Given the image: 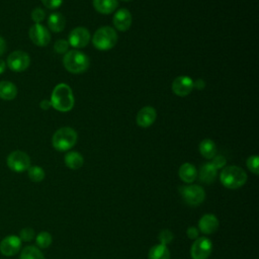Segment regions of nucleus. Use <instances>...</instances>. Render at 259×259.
Returning <instances> with one entry per match:
<instances>
[{
    "label": "nucleus",
    "mask_w": 259,
    "mask_h": 259,
    "mask_svg": "<svg viewBox=\"0 0 259 259\" xmlns=\"http://www.w3.org/2000/svg\"><path fill=\"white\" fill-rule=\"evenodd\" d=\"M35 242H36L37 247H39L41 249H46V248L51 246V244L53 242V238H52V236L49 232L44 231V232H40L36 235Z\"/></svg>",
    "instance_id": "27"
},
{
    "label": "nucleus",
    "mask_w": 259,
    "mask_h": 259,
    "mask_svg": "<svg viewBox=\"0 0 259 259\" xmlns=\"http://www.w3.org/2000/svg\"><path fill=\"white\" fill-rule=\"evenodd\" d=\"M179 190L184 201L190 205H198L205 198L204 189L199 185H184L181 186Z\"/></svg>",
    "instance_id": "7"
},
{
    "label": "nucleus",
    "mask_w": 259,
    "mask_h": 259,
    "mask_svg": "<svg viewBox=\"0 0 259 259\" xmlns=\"http://www.w3.org/2000/svg\"><path fill=\"white\" fill-rule=\"evenodd\" d=\"M112 22L116 29L125 31L132 25V14L126 8H120L114 13Z\"/></svg>",
    "instance_id": "14"
},
{
    "label": "nucleus",
    "mask_w": 259,
    "mask_h": 259,
    "mask_svg": "<svg viewBox=\"0 0 259 259\" xmlns=\"http://www.w3.org/2000/svg\"><path fill=\"white\" fill-rule=\"evenodd\" d=\"M34 238V231L31 228H23L19 232V239L21 242H30Z\"/></svg>",
    "instance_id": "30"
},
{
    "label": "nucleus",
    "mask_w": 259,
    "mask_h": 259,
    "mask_svg": "<svg viewBox=\"0 0 259 259\" xmlns=\"http://www.w3.org/2000/svg\"><path fill=\"white\" fill-rule=\"evenodd\" d=\"M186 235L189 239H192V240L197 239L199 236V230L195 227H189L186 230Z\"/></svg>",
    "instance_id": "35"
},
{
    "label": "nucleus",
    "mask_w": 259,
    "mask_h": 259,
    "mask_svg": "<svg viewBox=\"0 0 259 259\" xmlns=\"http://www.w3.org/2000/svg\"><path fill=\"white\" fill-rule=\"evenodd\" d=\"M41 2L49 9H57L62 5L63 0H41Z\"/></svg>",
    "instance_id": "34"
},
{
    "label": "nucleus",
    "mask_w": 259,
    "mask_h": 259,
    "mask_svg": "<svg viewBox=\"0 0 259 259\" xmlns=\"http://www.w3.org/2000/svg\"><path fill=\"white\" fill-rule=\"evenodd\" d=\"M46 17V12L44 9L37 7V8H34L32 11H31V19L35 22V23H40Z\"/></svg>",
    "instance_id": "32"
},
{
    "label": "nucleus",
    "mask_w": 259,
    "mask_h": 259,
    "mask_svg": "<svg viewBox=\"0 0 259 259\" xmlns=\"http://www.w3.org/2000/svg\"><path fill=\"white\" fill-rule=\"evenodd\" d=\"M149 259H170V251L166 245L158 244L153 246L148 254Z\"/></svg>",
    "instance_id": "24"
},
{
    "label": "nucleus",
    "mask_w": 259,
    "mask_h": 259,
    "mask_svg": "<svg viewBox=\"0 0 259 259\" xmlns=\"http://www.w3.org/2000/svg\"><path fill=\"white\" fill-rule=\"evenodd\" d=\"M173 239H174V235H173V233H172L171 231H169V230H163V231H161L160 234H159V236H158V240H159L160 244L166 245V246H167L168 244H170V243L173 241Z\"/></svg>",
    "instance_id": "29"
},
{
    "label": "nucleus",
    "mask_w": 259,
    "mask_h": 259,
    "mask_svg": "<svg viewBox=\"0 0 259 259\" xmlns=\"http://www.w3.org/2000/svg\"><path fill=\"white\" fill-rule=\"evenodd\" d=\"M220 180L225 187L237 189L246 183L247 173L239 166H227L222 170Z\"/></svg>",
    "instance_id": "2"
},
{
    "label": "nucleus",
    "mask_w": 259,
    "mask_h": 259,
    "mask_svg": "<svg viewBox=\"0 0 259 259\" xmlns=\"http://www.w3.org/2000/svg\"><path fill=\"white\" fill-rule=\"evenodd\" d=\"M117 41V33L110 26H102L98 28L92 36L93 46L100 51L112 49Z\"/></svg>",
    "instance_id": "5"
},
{
    "label": "nucleus",
    "mask_w": 259,
    "mask_h": 259,
    "mask_svg": "<svg viewBox=\"0 0 259 259\" xmlns=\"http://www.w3.org/2000/svg\"><path fill=\"white\" fill-rule=\"evenodd\" d=\"M212 250V243L206 237H198L190 249V256L192 259H207Z\"/></svg>",
    "instance_id": "8"
},
{
    "label": "nucleus",
    "mask_w": 259,
    "mask_h": 259,
    "mask_svg": "<svg viewBox=\"0 0 259 259\" xmlns=\"http://www.w3.org/2000/svg\"><path fill=\"white\" fill-rule=\"evenodd\" d=\"M20 259H45V256L37 247L26 246L20 253Z\"/></svg>",
    "instance_id": "25"
},
{
    "label": "nucleus",
    "mask_w": 259,
    "mask_h": 259,
    "mask_svg": "<svg viewBox=\"0 0 259 259\" xmlns=\"http://www.w3.org/2000/svg\"><path fill=\"white\" fill-rule=\"evenodd\" d=\"M5 70H6V63L4 62V60L0 59V74H2Z\"/></svg>",
    "instance_id": "39"
},
{
    "label": "nucleus",
    "mask_w": 259,
    "mask_h": 259,
    "mask_svg": "<svg viewBox=\"0 0 259 259\" xmlns=\"http://www.w3.org/2000/svg\"><path fill=\"white\" fill-rule=\"evenodd\" d=\"M39 106H40V108L41 109H44V110H47V109H49L51 106H52V104H51V101L50 100H42L40 103H39Z\"/></svg>",
    "instance_id": "38"
},
{
    "label": "nucleus",
    "mask_w": 259,
    "mask_h": 259,
    "mask_svg": "<svg viewBox=\"0 0 259 259\" xmlns=\"http://www.w3.org/2000/svg\"><path fill=\"white\" fill-rule=\"evenodd\" d=\"M193 89V80L188 76H178L172 83V90L178 96H186Z\"/></svg>",
    "instance_id": "13"
},
{
    "label": "nucleus",
    "mask_w": 259,
    "mask_h": 259,
    "mask_svg": "<svg viewBox=\"0 0 259 259\" xmlns=\"http://www.w3.org/2000/svg\"><path fill=\"white\" fill-rule=\"evenodd\" d=\"M21 248V240L18 236L9 235L0 242V252L4 256H13L19 252Z\"/></svg>",
    "instance_id": "12"
},
{
    "label": "nucleus",
    "mask_w": 259,
    "mask_h": 259,
    "mask_svg": "<svg viewBox=\"0 0 259 259\" xmlns=\"http://www.w3.org/2000/svg\"><path fill=\"white\" fill-rule=\"evenodd\" d=\"M7 166L10 170L20 173L26 171L30 167V158L29 156L19 150L11 152L7 157Z\"/></svg>",
    "instance_id": "6"
},
{
    "label": "nucleus",
    "mask_w": 259,
    "mask_h": 259,
    "mask_svg": "<svg viewBox=\"0 0 259 259\" xmlns=\"http://www.w3.org/2000/svg\"><path fill=\"white\" fill-rule=\"evenodd\" d=\"M77 133L69 126H64L57 130L52 138L53 147L60 151L65 152L73 148L77 142Z\"/></svg>",
    "instance_id": "4"
},
{
    "label": "nucleus",
    "mask_w": 259,
    "mask_h": 259,
    "mask_svg": "<svg viewBox=\"0 0 259 259\" xmlns=\"http://www.w3.org/2000/svg\"><path fill=\"white\" fill-rule=\"evenodd\" d=\"M49 28L54 32H61L66 25L65 16L60 12H53L48 18Z\"/></svg>",
    "instance_id": "19"
},
{
    "label": "nucleus",
    "mask_w": 259,
    "mask_h": 259,
    "mask_svg": "<svg viewBox=\"0 0 259 259\" xmlns=\"http://www.w3.org/2000/svg\"><path fill=\"white\" fill-rule=\"evenodd\" d=\"M212 166L218 170V169H222L224 168V166L226 165L227 163V160L226 158L223 156V155H215L212 159H211V162Z\"/></svg>",
    "instance_id": "33"
},
{
    "label": "nucleus",
    "mask_w": 259,
    "mask_h": 259,
    "mask_svg": "<svg viewBox=\"0 0 259 259\" xmlns=\"http://www.w3.org/2000/svg\"><path fill=\"white\" fill-rule=\"evenodd\" d=\"M17 95L16 86L10 81H0V98L3 100H12Z\"/></svg>",
    "instance_id": "21"
},
{
    "label": "nucleus",
    "mask_w": 259,
    "mask_h": 259,
    "mask_svg": "<svg viewBox=\"0 0 259 259\" xmlns=\"http://www.w3.org/2000/svg\"><path fill=\"white\" fill-rule=\"evenodd\" d=\"M193 87H195L198 90H201L205 87V82L202 79H197L193 82Z\"/></svg>",
    "instance_id": "36"
},
{
    "label": "nucleus",
    "mask_w": 259,
    "mask_h": 259,
    "mask_svg": "<svg viewBox=\"0 0 259 259\" xmlns=\"http://www.w3.org/2000/svg\"><path fill=\"white\" fill-rule=\"evenodd\" d=\"M198 177L199 180L205 184L212 183L217 178V169L212 166L210 162L205 163L200 167Z\"/></svg>",
    "instance_id": "18"
},
{
    "label": "nucleus",
    "mask_w": 259,
    "mask_h": 259,
    "mask_svg": "<svg viewBox=\"0 0 259 259\" xmlns=\"http://www.w3.org/2000/svg\"><path fill=\"white\" fill-rule=\"evenodd\" d=\"M89 64V58L84 53L76 50L67 52L63 58L65 69L73 74L84 73L88 69Z\"/></svg>",
    "instance_id": "3"
},
{
    "label": "nucleus",
    "mask_w": 259,
    "mask_h": 259,
    "mask_svg": "<svg viewBox=\"0 0 259 259\" xmlns=\"http://www.w3.org/2000/svg\"><path fill=\"white\" fill-rule=\"evenodd\" d=\"M52 107L61 112L70 111L74 106V95L69 85L65 83L58 84L51 95Z\"/></svg>",
    "instance_id": "1"
},
{
    "label": "nucleus",
    "mask_w": 259,
    "mask_h": 259,
    "mask_svg": "<svg viewBox=\"0 0 259 259\" xmlns=\"http://www.w3.org/2000/svg\"><path fill=\"white\" fill-rule=\"evenodd\" d=\"M68 48H69V42L68 40H65V39H58L54 45V50L58 54L67 53Z\"/></svg>",
    "instance_id": "31"
},
{
    "label": "nucleus",
    "mask_w": 259,
    "mask_h": 259,
    "mask_svg": "<svg viewBox=\"0 0 259 259\" xmlns=\"http://www.w3.org/2000/svg\"><path fill=\"white\" fill-rule=\"evenodd\" d=\"M219 220L214 214L206 213L200 218L198 222V230L205 235H209L219 229Z\"/></svg>",
    "instance_id": "16"
},
{
    "label": "nucleus",
    "mask_w": 259,
    "mask_h": 259,
    "mask_svg": "<svg viewBox=\"0 0 259 259\" xmlns=\"http://www.w3.org/2000/svg\"><path fill=\"white\" fill-rule=\"evenodd\" d=\"M93 6L96 11L101 14H109L113 12L117 6V0H93Z\"/></svg>",
    "instance_id": "20"
},
{
    "label": "nucleus",
    "mask_w": 259,
    "mask_h": 259,
    "mask_svg": "<svg viewBox=\"0 0 259 259\" xmlns=\"http://www.w3.org/2000/svg\"><path fill=\"white\" fill-rule=\"evenodd\" d=\"M157 112L152 106H144L142 107L137 114L136 121L141 127H149L156 120Z\"/></svg>",
    "instance_id": "15"
},
{
    "label": "nucleus",
    "mask_w": 259,
    "mask_h": 259,
    "mask_svg": "<svg viewBox=\"0 0 259 259\" xmlns=\"http://www.w3.org/2000/svg\"><path fill=\"white\" fill-rule=\"evenodd\" d=\"M199 153L205 159H212L217 155V146L210 139H205L199 144Z\"/></svg>",
    "instance_id": "23"
},
{
    "label": "nucleus",
    "mask_w": 259,
    "mask_h": 259,
    "mask_svg": "<svg viewBox=\"0 0 259 259\" xmlns=\"http://www.w3.org/2000/svg\"><path fill=\"white\" fill-rule=\"evenodd\" d=\"M90 40V32L87 28L83 26H78L71 30L69 33V46H72L76 49L85 48Z\"/></svg>",
    "instance_id": "10"
},
{
    "label": "nucleus",
    "mask_w": 259,
    "mask_h": 259,
    "mask_svg": "<svg viewBox=\"0 0 259 259\" xmlns=\"http://www.w3.org/2000/svg\"><path fill=\"white\" fill-rule=\"evenodd\" d=\"M6 64L8 68L13 72H23L28 68L30 64V58L23 51H14L8 56Z\"/></svg>",
    "instance_id": "9"
},
{
    "label": "nucleus",
    "mask_w": 259,
    "mask_h": 259,
    "mask_svg": "<svg viewBox=\"0 0 259 259\" xmlns=\"http://www.w3.org/2000/svg\"><path fill=\"white\" fill-rule=\"evenodd\" d=\"M5 52H6V41L2 36H0V56H2Z\"/></svg>",
    "instance_id": "37"
},
{
    "label": "nucleus",
    "mask_w": 259,
    "mask_h": 259,
    "mask_svg": "<svg viewBox=\"0 0 259 259\" xmlns=\"http://www.w3.org/2000/svg\"><path fill=\"white\" fill-rule=\"evenodd\" d=\"M27 174L29 179L33 182H40L45 179V176H46L44 169L39 166H30L27 169Z\"/></svg>",
    "instance_id": "26"
},
{
    "label": "nucleus",
    "mask_w": 259,
    "mask_h": 259,
    "mask_svg": "<svg viewBox=\"0 0 259 259\" xmlns=\"http://www.w3.org/2000/svg\"><path fill=\"white\" fill-rule=\"evenodd\" d=\"M178 175L183 182L192 183L197 177V170L194 165L190 163H184L179 167Z\"/></svg>",
    "instance_id": "17"
},
{
    "label": "nucleus",
    "mask_w": 259,
    "mask_h": 259,
    "mask_svg": "<svg viewBox=\"0 0 259 259\" xmlns=\"http://www.w3.org/2000/svg\"><path fill=\"white\" fill-rule=\"evenodd\" d=\"M64 161H65L66 166L72 170H77V169L81 168L84 163V159H83L82 155L75 151L68 152L65 155Z\"/></svg>",
    "instance_id": "22"
},
{
    "label": "nucleus",
    "mask_w": 259,
    "mask_h": 259,
    "mask_svg": "<svg viewBox=\"0 0 259 259\" xmlns=\"http://www.w3.org/2000/svg\"><path fill=\"white\" fill-rule=\"evenodd\" d=\"M122 1H125V2H128V1H131V0H122Z\"/></svg>",
    "instance_id": "40"
},
{
    "label": "nucleus",
    "mask_w": 259,
    "mask_h": 259,
    "mask_svg": "<svg viewBox=\"0 0 259 259\" xmlns=\"http://www.w3.org/2000/svg\"><path fill=\"white\" fill-rule=\"evenodd\" d=\"M31 41L38 47H46L51 40V34L49 30L40 23H34L28 31Z\"/></svg>",
    "instance_id": "11"
},
{
    "label": "nucleus",
    "mask_w": 259,
    "mask_h": 259,
    "mask_svg": "<svg viewBox=\"0 0 259 259\" xmlns=\"http://www.w3.org/2000/svg\"><path fill=\"white\" fill-rule=\"evenodd\" d=\"M247 167L248 169L254 173L255 175H258L259 174V158L257 155H253V156H250L248 159H247Z\"/></svg>",
    "instance_id": "28"
}]
</instances>
